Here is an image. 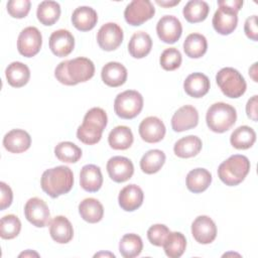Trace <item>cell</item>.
<instances>
[{
    "mask_svg": "<svg viewBox=\"0 0 258 258\" xmlns=\"http://www.w3.org/2000/svg\"><path fill=\"white\" fill-rule=\"evenodd\" d=\"M95 74V66L93 61L87 57H76L59 62L54 70L56 80L67 86H75L84 83L93 78Z\"/></svg>",
    "mask_w": 258,
    "mask_h": 258,
    "instance_id": "obj_1",
    "label": "cell"
},
{
    "mask_svg": "<svg viewBox=\"0 0 258 258\" xmlns=\"http://www.w3.org/2000/svg\"><path fill=\"white\" fill-rule=\"evenodd\" d=\"M42 190L50 198L68 194L74 185V173L69 166L59 165L46 169L40 179Z\"/></svg>",
    "mask_w": 258,
    "mask_h": 258,
    "instance_id": "obj_2",
    "label": "cell"
},
{
    "mask_svg": "<svg viewBox=\"0 0 258 258\" xmlns=\"http://www.w3.org/2000/svg\"><path fill=\"white\" fill-rule=\"evenodd\" d=\"M108 117L106 112L99 107L90 109L83 120L82 125L77 130L78 139L88 145L98 143L102 138V133L107 126Z\"/></svg>",
    "mask_w": 258,
    "mask_h": 258,
    "instance_id": "obj_3",
    "label": "cell"
},
{
    "mask_svg": "<svg viewBox=\"0 0 258 258\" xmlns=\"http://www.w3.org/2000/svg\"><path fill=\"white\" fill-rule=\"evenodd\" d=\"M249 170V159L245 155L234 154L219 165L218 175L226 185L234 186L245 179Z\"/></svg>",
    "mask_w": 258,
    "mask_h": 258,
    "instance_id": "obj_4",
    "label": "cell"
},
{
    "mask_svg": "<svg viewBox=\"0 0 258 258\" xmlns=\"http://www.w3.org/2000/svg\"><path fill=\"white\" fill-rule=\"evenodd\" d=\"M237 120L236 109L224 102L213 104L207 111L206 121L208 127L216 133L228 131Z\"/></svg>",
    "mask_w": 258,
    "mask_h": 258,
    "instance_id": "obj_5",
    "label": "cell"
},
{
    "mask_svg": "<svg viewBox=\"0 0 258 258\" xmlns=\"http://www.w3.org/2000/svg\"><path fill=\"white\" fill-rule=\"evenodd\" d=\"M216 81L223 94L229 98H239L246 92V81L234 68L221 69L216 75Z\"/></svg>",
    "mask_w": 258,
    "mask_h": 258,
    "instance_id": "obj_6",
    "label": "cell"
},
{
    "mask_svg": "<svg viewBox=\"0 0 258 258\" xmlns=\"http://www.w3.org/2000/svg\"><path fill=\"white\" fill-rule=\"evenodd\" d=\"M143 108V97L134 90H127L117 95L114 101V111L122 119L135 118Z\"/></svg>",
    "mask_w": 258,
    "mask_h": 258,
    "instance_id": "obj_7",
    "label": "cell"
},
{
    "mask_svg": "<svg viewBox=\"0 0 258 258\" xmlns=\"http://www.w3.org/2000/svg\"><path fill=\"white\" fill-rule=\"evenodd\" d=\"M154 13L155 8L149 0H133L126 6L124 17L130 25L138 26L152 18Z\"/></svg>",
    "mask_w": 258,
    "mask_h": 258,
    "instance_id": "obj_8",
    "label": "cell"
},
{
    "mask_svg": "<svg viewBox=\"0 0 258 258\" xmlns=\"http://www.w3.org/2000/svg\"><path fill=\"white\" fill-rule=\"evenodd\" d=\"M42 44L41 32L34 26L21 30L17 39V49L25 57H32L38 53Z\"/></svg>",
    "mask_w": 258,
    "mask_h": 258,
    "instance_id": "obj_9",
    "label": "cell"
},
{
    "mask_svg": "<svg viewBox=\"0 0 258 258\" xmlns=\"http://www.w3.org/2000/svg\"><path fill=\"white\" fill-rule=\"evenodd\" d=\"M26 220L37 228H43L50 223V213L45 202L39 198L29 199L24 206Z\"/></svg>",
    "mask_w": 258,
    "mask_h": 258,
    "instance_id": "obj_10",
    "label": "cell"
},
{
    "mask_svg": "<svg viewBox=\"0 0 258 258\" xmlns=\"http://www.w3.org/2000/svg\"><path fill=\"white\" fill-rule=\"evenodd\" d=\"M97 41L102 49L106 51L115 50L123 41V30L117 23H105L98 31Z\"/></svg>",
    "mask_w": 258,
    "mask_h": 258,
    "instance_id": "obj_11",
    "label": "cell"
},
{
    "mask_svg": "<svg viewBox=\"0 0 258 258\" xmlns=\"http://www.w3.org/2000/svg\"><path fill=\"white\" fill-rule=\"evenodd\" d=\"M156 32L161 41L165 43H174L181 36L182 26L175 16L164 15L156 24Z\"/></svg>",
    "mask_w": 258,
    "mask_h": 258,
    "instance_id": "obj_12",
    "label": "cell"
},
{
    "mask_svg": "<svg viewBox=\"0 0 258 258\" xmlns=\"http://www.w3.org/2000/svg\"><path fill=\"white\" fill-rule=\"evenodd\" d=\"M237 13L238 11L234 9L219 5V8L215 12L212 21L215 30L222 35L232 33L238 24Z\"/></svg>",
    "mask_w": 258,
    "mask_h": 258,
    "instance_id": "obj_13",
    "label": "cell"
},
{
    "mask_svg": "<svg viewBox=\"0 0 258 258\" xmlns=\"http://www.w3.org/2000/svg\"><path fill=\"white\" fill-rule=\"evenodd\" d=\"M107 171L115 182H124L130 179L134 173L132 161L124 156H113L107 162Z\"/></svg>",
    "mask_w": 258,
    "mask_h": 258,
    "instance_id": "obj_14",
    "label": "cell"
},
{
    "mask_svg": "<svg viewBox=\"0 0 258 258\" xmlns=\"http://www.w3.org/2000/svg\"><path fill=\"white\" fill-rule=\"evenodd\" d=\"M191 234L200 244H210L217 236L215 222L208 216H199L191 224Z\"/></svg>",
    "mask_w": 258,
    "mask_h": 258,
    "instance_id": "obj_15",
    "label": "cell"
},
{
    "mask_svg": "<svg viewBox=\"0 0 258 258\" xmlns=\"http://www.w3.org/2000/svg\"><path fill=\"white\" fill-rule=\"evenodd\" d=\"M139 135L147 143H157L165 135L164 123L155 116H149L143 119L139 125Z\"/></svg>",
    "mask_w": 258,
    "mask_h": 258,
    "instance_id": "obj_16",
    "label": "cell"
},
{
    "mask_svg": "<svg viewBox=\"0 0 258 258\" xmlns=\"http://www.w3.org/2000/svg\"><path fill=\"white\" fill-rule=\"evenodd\" d=\"M198 123V110L190 105H185L177 109L171 118V127L175 132H182L195 128Z\"/></svg>",
    "mask_w": 258,
    "mask_h": 258,
    "instance_id": "obj_17",
    "label": "cell"
},
{
    "mask_svg": "<svg viewBox=\"0 0 258 258\" xmlns=\"http://www.w3.org/2000/svg\"><path fill=\"white\" fill-rule=\"evenodd\" d=\"M75 47L74 35L67 29L53 31L49 36V48L58 57L69 55Z\"/></svg>",
    "mask_w": 258,
    "mask_h": 258,
    "instance_id": "obj_18",
    "label": "cell"
},
{
    "mask_svg": "<svg viewBox=\"0 0 258 258\" xmlns=\"http://www.w3.org/2000/svg\"><path fill=\"white\" fill-rule=\"evenodd\" d=\"M4 148L11 153L26 151L31 145L30 135L22 129H12L3 138Z\"/></svg>",
    "mask_w": 258,
    "mask_h": 258,
    "instance_id": "obj_19",
    "label": "cell"
},
{
    "mask_svg": "<svg viewBox=\"0 0 258 258\" xmlns=\"http://www.w3.org/2000/svg\"><path fill=\"white\" fill-rule=\"evenodd\" d=\"M143 190L136 184H129L123 187L118 197L119 206L126 212L137 210L143 203Z\"/></svg>",
    "mask_w": 258,
    "mask_h": 258,
    "instance_id": "obj_20",
    "label": "cell"
},
{
    "mask_svg": "<svg viewBox=\"0 0 258 258\" xmlns=\"http://www.w3.org/2000/svg\"><path fill=\"white\" fill-rule=\"evenodd\" d=\"M49 234L58 244H67L74 237V229L71 222L64 216H56L49 223Z\"/></svg>",
    "mask_w": 258,
    "mask_h": 258,
    "instance_id": "obj_21",
    "label": "cell"
},
{
    "mask_svg": "<svg viewBox=\"0 0 258 258\" xmlns=\"http://www.w3.org/2000/svg\"><path fill=\"white\" fill-rule=\"evenodd\" d=\"M80 184L86 191H98L103 184V175L100 167L95 164L84 165L80 172Z\"/></svg>",
    "mask_w": 258,
    "mask_h": 258,
    "instance_id": "obj_22",
    "label": "cell"
},
{
    "mask_svg": "<svg viewBox=\"0 0 258 258\" xmlns=\"http://www.w3.org/2000/svg\"><path fill=\"white\" fill-rule=\"evenodd\" d=\"M101 78L107 86L116 88L126 82L127 70L118 61H110L102 68Z\"/></svg>",
    "mask_w": 258,
    "mask_h": 258,
    "instance_id": "obj_23",
    "label": "cell"
},
{
    "mask_svg": "<svg viewBox=\"0 0 258 258\" xmlns=\"http://www.w3.org/2000/svg\"><path fill=\"white\" fill-rule=\"evenodd\" d=\"M184 92L192 98H202L210 90V80L202 73H192L183 82Z\"/></svg>",
    "mask_w": 258,
    "mask_h": 258,
    "instance_id": "obj_24",
    "label": "cell"
},
{
    "mask_svg": "<svg viewBox=\"0 0 258 258\" xmlns=\"http://www.w3.org/2000/svg\"><path fill=\"white\" fill-rule=\"evenodd\" d=\"M98 21L97 12L89 6L76 8L72 15L73 25L80 31H89L95 27Z\"/></svg>",
    "mask_w": 258,
    "mask_h": 258,
    "instance_id": "obj_25",
    "label": "cell"
},
{
    "mask_svg": "<svg viewBox=\"0 0 258 258\" xmlns=\"http://www.w3.org/2000/svg\"><path fill=\"white\" fill-rule=\"evenodd\" d=\"M186 187L194 194L205 191L212 182V174L205 168H195L190 170L185 178Z\"/></svg>",
    "mask_w": 258,
    "mask_h": 258,
    "instance_id": "obj_26",
    "label": "cell"
},
{
    "mask_svg": "<svg viewBox=\"0 0 258 258\" xmlns=\"http://www.w3.org/2000/svg\"><path fill=\"white\" fill-rule=\"evenodd\" d=\"M152 39L145 31L135 32L128 43V50L131 56L135 58L145 57L151 50Z\"/></svg>",
    "mask_w": 258,
    "mask_h": 258,
    "instance_id": "obj_27",
    "label": "cell"
},
{
    "mask_svg": "<svg viewBox=\"0 0 258 258\" xmlns=\"http://www.w3.org/2000/svg\"><path fill=\"white\" fill-rule=\"evenodd\" d=\"M5 76L10 86L21 88L26 85L30 78L29 68L20 61H13L5 70Z\"/></svg>",
    "mask_w": 258,
    "mask_h": 258,
    "instance_id": "obj_28",
    "label": "cell"
},
{
    "mask_svg": "<svg viewBox=\"0 0 258 258\" xmlns=\"http://www.w3.org/2000/svg\"><path fill=\"white\" fill-rule=\"evenodd\" d=\"M79 213L84 221L95 224L103 219L104 208L97 199L87 198L80 203Z\"/></svg>",
    "mask_w": 258,
    "mask_h": 258,
    "instance_id": "obj_29",
    "label": "cell"
},
{
    "mask_svg": "<svg viewBox=\"0 0 258 258\" xmlns=\"http://www.w3.org/2000/svg\"><path fill=\"white\" fill-rule=\"evenodd\" d=\"M203 143L200 137L188 135L177 140L173 146L174 154L180 158H189L196 156L202 149Z\"/></svg>",
    "mask_w": 258,
    "mask_h": 258,
    "instance_id": "obj_30",
    "label": "cell"
},
{
    "mask_svg": "<svg viewBox=\"0 0 258 258\" xmlns=\"http://www.w3.org/2000/svg\"><path fill=\"white\" fill-rule=\"evenodd\" d=\"M210 11V7L206 1L203 0H190L183 9L182 14L185 20L189 23H198L204 21Z\"/></svg>",
    "mask_w": 258,
    "mask_h": 258,
    "instance_id": "obj_31",
    "label": "cell"
},
{
    "mask_svg": "<svg viewBox=\"0 0 258 258\" xmlns=\"http://www.w3.org/2000/svg\"><path fill=\"white\" fill-rule=\"evenodd\" d=\"M108 142L113 149H128L133 143V133L127 126H117L109 133Z\"/></svg>",
    "mask_w": 258,
    "mask_h": 258,
    "instance_id": "obj_32",
    "label": "cell"
},
{
    "mask_svg": "<svg viewBox=\"0 0 258 258\" xmlns=\"http://www.w3.org/2000/svg\"><path fill=\"white\" fill-rule=\"evenodd\" d=\"M36 16L41 24L53 25L60 16V6L55 1H42L37 6Z\"/></svg>",
    "mask_w": 258,
    "mask_h": 258,
    "instance_id": "obj_33",
    "label": "cell"
},
{
    "mask_svg": "<svg viewBox=\"0 0 258 258\" xmlns=\"http://www.w3.org/2000/svg\"><path fill=\"white\" fill-rule=\"evenodd\" d=\"M208 48L207 38L200 33H190L186 36L183 42V50L190 58H200Z\"/></svg>",
    "mask_w": 258,
    "mask_h": 258,
    "instance_id": "obj_34",
    "label": "cell"
},
{
    "mask_svg": "<svg viewBox=\"0 0 258 258\" xmlns=\"http://www.w3.org/2000/svg\"><path fill=\"white\" fill-rule=\"evenodd\" d=\"M255 131L246 125L236 128L230 136L231 145L236 149H248L255 143Z\"/></svg>",
    "mask_w": 258,
    "mask_h": 258,
    "instance_id": "obj_35",
    "label": "cell"
},
{
    "mask_svg": "<svg viewBox=\"0 0 258 258\" xmlns=\"http://www.w3.org/2000/svg\"><path fill=\"white\" fill-rule=\"evenodd\" d=\"M165 162V154L159 149L147 151L140 160V168L144 173L153 174L161 169Z\"/></svg>",
    "mask_w": 258,
    "mask_h": 258,
    "instance_id": "obj_36",
    "label": "cell"
},
{
    "mask_svg": "<svg viewBox=\"0 0 258 258\" xmlns=\"http://www.w3.org/2000/svg\"><path fill=\"white\" fill-rule=\"evenodd\" d=\"M162 247L167 257L178 258L185 251L186 239L180 232H170Z\"/></svg>",
    "mask_w": 258,
    "mask_h": 258,
    "instance_id": "obj_37",
    "label": "cell"
},
{
    "mask_svg": "<svg viewBox=\"0 0 258 258\" xmlns=\"http://www.w3.org/2000/svg\"><path fill=\"white\" fill-rule=\"evenodd\" d=\"M143 249V243L137 234H125L119 242V251L124 258H134Z\"/></svg>",
    "mask_w": 258,
    "mask_h": 258,
    "instance_id": "obj_38",
    "label": "cell"
},
{
    "mask_svg": "<svg viewBox=\"0 0 258 258\" xmlns=\"http://www.w3.org/2000/svg\"><path fill=\"white\" fill-rule=\"evenodd\" d=\"M54 154L62 162L75 163L82 157V149L73 142L62 141L54 147Z\"/></svg>",
    "mask_w": 258,
    "mask_h": 258,
    "instance_id": "obj_39",
    "label": "cell"
},
{
    "mask_svg": "<svg viewBox=\"0 0 258 258\" xmlns=\"http://www.w3.org/2000/svg\"><path fill=\"white\" fill-rule=\"evenodd\" d=\"M21 230V222L15 215H6L0 221V236L2 239L10 240L18 236Z\"/></svg>",
    "mask_w": 258,
    "mask_h": 258,
    "instance_id": "obj_40",
    "label": "cell"
},
{
    "mask_svg": "<svg viewBox=\"0 0 258 258\" xmlns=\"http://www.w3.org/2000/svg\"><path fill=\"white\" fill-rule=\"evenodd\" d=\"M181 53L175 47H169L162 51L159 62L163 70L174 71L181 64Z\"/></svg>",
    "mask_w": 258,
    "mask_h": 258,
    "instance_id": "obj_41",
    "label": "cell"
},
{
    "mask_svg": "<svg viewBox=\"0 0 258 258\" xmlns=\"http://www.w3.org/2000/svg\"><path fill=\"white\" fill-rule=\"evenodd\" d=\"M169 233H170V231L165 225L155 224L148 229L147 238L152 245L161 247V246H163Z\"/></svg>",
    "mask_w": 258,
    "mask_h": 258,
    "instance_id": "obj_42",
    "label": "cell"
},
{
    "mask_svg": "<svg viewBox=\"0 0 258 258\" xmlns=\"http://www.w3.org/2000/svg\"><path fill=\"white\" fill-rule=\"evenodd\" d=\"M7 11L14 18H23L27 16L31 3L29 0H10L7 2Z\"/></svg>",
    "mask_w": 258,
    "mask_h": 258,
    "instance_id": "obj_43",
    "label": "cell"
},
{
    "mask_svg": "<svg viewBox=\"0 0 258 258\" xmlns=\"http://www.w3.org/2000/svg\"><path fill=\"white\" fill-rule=\"evenodd\" d=\"M244 31H245V34L247 35V37H249L250 39H252L254 41H257L258 28H257V16L256 15H252L246 19L245 24H244Z\"/></svg>",
    "mask_w": 258,
    "mask_h": 258,
    "instance_id": "obj_44",
    "label": "cell"
},
{
    "mask_svg": "<svg viewBox=\"0 0 258 258\" xmlns=\"http://www.w3.org/2000/svg\"><path fill=\"white\" fill-rule=\"evenodd\" d=\"M0 188H1V202H0L1 206H0V209L5 210L6 208H8L11 205L12 199H13V194H12V190H11L10 186L7 185L3 181L0 182Z\"/></svg>",
    "mask_w": 258,
    "mask_h": 258,
    "instance_id": "obj_45",
    "label": "cell"
},
{
    "mask_svg": "<svg viewBox=\"0 0 258 258\" xmlns=\"http://www.w3.org/2000/svg\"><path fill=\"white\" fill-rule=\"evenodd\" d=\"M257 95H254L246 104L247 116L253 121H257Z\"/></svg>",
    "mask_w": 258,
    "mask_h": 258,
    "instance_id": "obj_46",
    "label": "cell"
},
{
    "mask_svg": "<svg viewBox=\"0 0 258 258\" xmlns=\"http://www.w3.org/2000/svg\"><path fill=\"white\" fill-rule=\"evenodd\" d=\"M218 5L226 6L236 11H239L243 6V1L242 0H219Z\"/></svg>",
    "mask_w": 258,
    "mask_h": 258,
    "instance_id": "obj_47",
    "label": "cell"
},
{
    "mask_svg": "<svg viewBox=\"0 0 258 258\" xmlns=\"http://www.w3.org/2000/svg\"><path fill=\"white\" fill-rule=\"evenodd\" d=\"M158 5H160V6H163V7H172V6H174V5H176V4H178L180 1L179 0H173V1H160V0H156L155 1Z\"/></svg>",
    "mask_w": 258,
    "mask_h": 258,
    "instance_id": "obj_48",
    "label": "cell"
},
{
    "mask_svg": "<svg viewBox=\"0 0 258 258\" xmlns=\"http://www.w3.org/2000/svg\"><path fill=\"white\" fill-rule=\"evenodd\" d=\"M256 68H257V62L253 63V66L249 69V75H250L251 78L254 80V82H257V78H256V76H255V74H256V72H257Z\"/></svg>",
    "mask_w": 258,
    "mask_h": 258,
    "instance_id": "obj_49",
    "label": "cell"
},
{
    "mask_svg": "<svg viewBox=\"0 0 258 258\" xmlns=\"http://www.w3.org/2000/svg\"><path fill=\"white\" fill-rule=\"evenodd\" d=\"M99 256H110V257H115V255H114V254H112V253H104V252H100V253H98V254H96V255H95V257H99Z\"/></svg>",
    "mask_w": 258,
    "mask_h": 258,
    "instance_id": "obj_50",
    "label": "cell"
},
{
    "mask_svg": "<svg viewBox=\"0 0 258 258\" xmlns=\"http://www.w3.org/2000/svg\"><path fill=\"white\" fill-rule=\"evenodd\" d=\"M31 255H36V256H38V254L37 253H34V252H30L29 250L27 251V252H23V253H21L20 255H19V257H21V256H31Z\"/></svg>",
    "mask_w": 258,
    "mask_h": 258,
    "instance_id": "obj_51",
    "label": "cell"
}]
</instances>
